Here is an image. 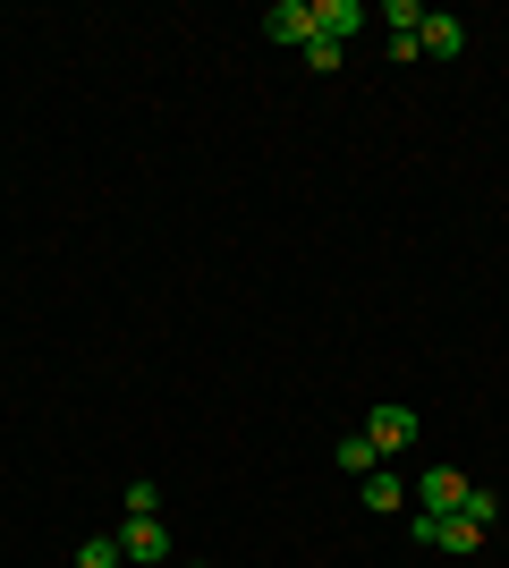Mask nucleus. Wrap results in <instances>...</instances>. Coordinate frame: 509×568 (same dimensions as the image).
I'll return each mask as SVG.
<instances>
[{"instance_id": "nucleus-1", "label": "nucleus", "mask_w": 509, "mask_h": 568, "mask_svg": "<svg viewBox=\"0 0 509 568\" xmlns=\"http://www.w3.org/2000/svg\"><path fill=\"white\" fill-rule=\"evenodd\" d=\"M408 509H425V518H459V509H467V475L459 467H425L408 484Z\"/></svg>"}, {"instance_id": "nucleus-2", "label": "nucleus", "mask_w": 509, "mask_h": 568, "mask_svg": "<svg viewBox=\"0 0 509 568\" xmlns=\"http://www.w3.org/2000/svg\"><path fill=\"white\" fill-rule=\"evenodd\" d=\"M365 442H374V450H383V458H399V450H408V442H416V433H425V425H416V407H399V399H383V407H365Z\"/></svg>"}, {"instance_id": "nucleus-3", "label": "nucleus", "mask_w": 509, "mask_h": 568, "mask_svg": "<svg viewBox=\"0 0 509 568\" xmlns=\"http://www.w3.org/2000/svg\"><path fill=\"white\" fill-rule=\"evenodd\" d=\"M408 535H416L425 551H459V560H467L476 544H485V526H476V518H425V509L408 518Z\"/></svg>"}, {"instance_id": "nucleus-4", "label": "nucleus", "mask_w": 509, "mask_h": 568, "mask_svg": "<svg viewBox=\"0 0 509 568\" xmlns=\"http://www.w3.org/2000/svg\"><path fill=\"white\" fill-rule=\"evenodd\" d=\"M264 34H272V43H289V51H306V43H315V0H281V9H264Z\"/></svg>"}, {"instance_id": "nucleus-5", "label": "nucleus", "mask_w": 509, "mask_h": 568, "mask_svg": "<svg viewBox=\"0 0 509 568\" xmlns=\"http://www.w3.org/2000/svg\"><path fill=\"white\" fill-rule=\"evenodd\" d=\"M416 51H425V60H459V51H467V26L450 18V9H425V26H416Z\"/></svg>"}, {"instance_id": "nucleus-6", "label": "nucleus", "mask_w": 509, "mask_h": 568, "mask_svg": "<svg viewBox=\"0 0 509 568\" xmlns=\"http://www.w3.org/2000/svg\"><path fill=\"white\" fill-rule=\"evenodd\" d=\"M365 18H374L365 0H315V34H323V43H339V51H348V34H357Z\"/></svg>"}, {"instance_id": "nucleus-7", "label": "nucleus", "mask_w": 509, "mask_h": 568, "mask_svg": "<svg viewBox=\"0 0 509 568\" xmlns=\"http://www.w3.org/2000/svg\"><path fill=\"white\" fill-rule=\"evenodd\" d=\"M120 551H128V560H170V526L162 518H128Z\"/></svg>"}, {"instance_id": "nucleus-8", "label": "nucleus", "mask_w": 509, "mask_h": 568, "mask_svg": "<svg viewBox=\"0 0 509 568\" xmlns=\"http://www.w3.org/2000/svg\"><path fill=\"white\" fill-rule=\"evenodd\" d=\"M357 500H365V509H383V518H390V509H408V484H399V475H390V467H374V475H365V484H357Z\"/></svg>"}, {"instance_id": "nucleus-9", "label": "nucleus", "mask_w": 509, "mask_h": 568, "mask_svg": "<svg viewBox=\"0 0 509 568\" xmlns=\"http://www.w3.org/2000/svg\"><path fill=\"white\" fill-rule=\"evenodd\" d=\"M339 475H357V484H365V475H374V467H383V450H374V442H365V433H339Z\"/></svg>"}, {"instance_id": "nucleus-10", "label": "nucleus", "mask_w": 509, "mask_h": 568, "mask_svg": "<svg viewBox=\"0 0 509 568\" xmlns=\"http://www.w3.org/2000/svg\"><path fill=\"white\" fill-rule=\"evenodd\" d=\"M77 568H128L120 535H85V544H77Z\"/></svg>"}, {"instance_id": "nucleus-11", "label": "nucleus", "mask_w": 509, "mask_h": 568, "mask_svg": "<svg viewBox=\"0 0 509 568\" xmlns=\"http://www.w3.org/2000/svg\"><path fill=\"white\" fill-rule=\"evenodd\" d=\"M459 518H476V526L492 535V526H501V493H485V484H467V509H459Z\"/></svg>"}, {"instance_id": "nucleus-12", "label": "nucleus", "mask_w": 509, "mask_h": 568, "mask_svg": "<svg viewBox=\"0 0 509 568\" xmlns=\"http://www.w3.org/2000/svg\"><path fill=\"white\" fill-rule=\"evenodd\" d=\"M383 26H390V34H416V26H425V0H390Z\"/></svg>"}, {"instance_id": "nucleus-13", "label": "nucleus", "mask_w": 509, "mask_h": 568, "mask_svg": "<svg viewBox=\"0 0 509 568\" xmlns=\"http://www.w3.org/2000/svg\"><path fill=\"white\" fill-rule=\"evenodd\" d=\"M128 518H162V484H128Z\"/></svg>"}, {"instance_id": "nucleus-14", "label": "nucleus", "mask_w": 509, "mask_h": 568, "mask_svg": "<svg viewBox=\"0 0 509 568\" xmlns=\"http://www.w3.org/2000/svg\"><path fill=\"white\" fill-rule=\"evenodd\" d=\"M339 60H348V51H339V43H323V34H315V43H306V69H315V77H332Z\"/></svg>"}, {"instance_id": "nucleus-15", "label": "nucleus", "mask_w": 509, "mask_h": 568, "mask_svg": "<svg viewBox=\"0 0 509 568\" xmlns=\"http://www.w3.org/2000/svg\"><path fill=\"white\" fill-rule=\"evenodd\" d=\"M0 170H9V153H0Z\"/></svg>"}, {"instance_id": "nucleus-16", "label": "nucleus", "mask_w": 509, "mask_h": 568, "mask_svg": "<svg viewBox=\"0 0 509 568\" xmlns=\"http://www.w3.org/2000/svg\"><path fill=\"white\" fill-rule=\"evenodd\" d=\"M187 568H195V560H187Z\"/></svg>"}]
</instances>
